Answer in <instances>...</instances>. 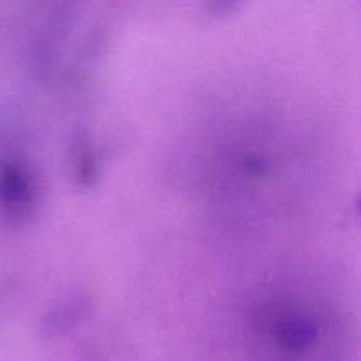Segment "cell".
I'll use <instances>...</instances> for the list:
<instances>
[{"label": "cell", "mask_w": 361, "mask_h": 361, "mask_svg": "<svg viewBox=\"0 0 361 361\" xmlns=\"http://www.w3.org/2000/svg\"><path fill=\"white\" fill-rule=\"evenodd\" d=\"M270 335L284 351H305L316 342L317 324L298 310H279L271 316Z\"/></svg>", "instance_id": "obj_1"}, {"label": "cell", "mask_w": 361, "mask_h": 361, "mask_svg": "<svg viewBox=\"0 0 361 361\" xmlns=\"http://www.w3.org/2000/svg\"><path fill=\"white\" fill-rule=\"evenodd\" d=\"M0 197L11 208H25L32 200V183L20 168L7 166L0 171Z\"/></svg>", "instance_id": "obj_2"}]
</instances>
